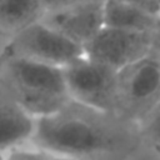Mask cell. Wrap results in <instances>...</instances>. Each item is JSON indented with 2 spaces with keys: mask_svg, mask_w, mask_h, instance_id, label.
<instances>
[{
  "mask_svg": "<svg viewBox=\"0 0 160 160\" xmlns=\"http://www.w3.org/2000/svg\"><path fill=\"white\" fill-rule=\"evenodd\" d=\"M44 14L42 0H0V35L9 38L41 20Z\"/></svg>",
  "mask_w": 160,
  "mask_h": 160,
  "instance_id": "cell-10",
  "label": "cell"
},
{
  "mask_svg": "<svg viewBox=\"0 0 160 160\" xmlns=\"http://www.w3.org/2000/svg\"><path fill=\"white\" fill-rule=\"evenodd\" d=\"M154 49L155 32L125 30L104 25L84 46V55L115 70H120L149 55Z\"/></svg>",
  "mask_w": 160,
  "mask_h": 160,
  "instance_id": "cell-6",
  "label": "cell"
},
{
  "mask_svg": "<svg viewBox=\"0 0 160 160\" xmlns=\"http://www.w3.org/2000/svg\"><path fill=\"white\" fill-rule=\"evenodd\" d=\"M119 1H125V2L138 5L140 8L146 9L148 11L160 16V1L159 0H119Z\"/></svg>",
  "mask_w": 160,
  "mask_h": 160,
  "instance_id": "cell-13",
  "label": "cell"
},
{
  "mask_svg": "<svg viewBox=\"0 0 160 160\" xmlns=\"http://www.w3.org/2000/svg\"><path fill=\"white\" fill-rule=\"evenodd\" d=\"M0 159H1V152H0Z\"/></svg>",
  "mask_w": 160,
  "mask_h": 160,
  "instance_id": "cell-17",
  "label": "cell"
},
{
  "mask_svg": "<svg viewBox=\"0 0 160 160\" xmlns=\"http://www.w3.org/2000/svg\"><path fill=\"white\" fill-rule=\"evenodd\" d=\"M156 51L160 52V18H159V22H158V28L155 30V49Z\"/></svg>",
  "mask_w": 160,
  "mask_h": 160,
  "instance_id": "cell-15",
  "label": "cell"
},
{
  "mask_svg": "<svg viewBox=\"0 0 160 160\" xmlns=\"http://www.w3.org/2000/svg\"><path fill=\"white\" fill-rule=\"evenodd\" d=\"M80 0H42V4L45 8V11H50V10L60 9V8H64L66 5H70Z\"/></svg>",
  "mask_w": 160,
  "mask_h": 160,
  "instance_id": "cell-14",
  "label": "cell"
},
{
  "mask_svg": "<svg viewBox=\"0 0 160 160\" xmlns=\"http://www.w3.org/2000/svg\"><path fill=\"white\" fill-rule=\"evenodd\" d=\"M0 160H48V152L31 144H25L1 152Z\"/></svg>",
  "mask_w": 160,
  "mask_h": 160,
  "instance_id": "cell-12",
  "label": "cell"
},
{
  "mask_svg": "<svg viewBox=\"0 0 160 160\" xmlns=\"http://www.w3.org/2000/svg\"><path fill=\"white\" fill-rule=\"evenodd\" d=\"M159 15L148 11L138 5L119 1L105 0L104 22L105 26L119 28L135 31L155 32L159 22Z\"/></svg>",
  "mask_w": 160,
  "mask_h": 160,
  "instance_id": "cell-9",
  "label": "cell"
},
{
  "mask_svg": "<svg viewBox=\"0 0 160 160\" xmlns=\"http://www.w3.org/2000/svg\"><path fill=\"white\" fill-rule=\"evenodd\" d=\"M138 126L142 142H148L160 150V101Z\"/></svg>",
  "mask_w": 160,
  "mask_h": 160,
  "instance_id": "cell-11",
  "label": "cell"
},
{
  "mask_svg": "<svg viewBox=\"0 0 160 160\" xmlns=\"http://www.w3.org/2000/svg\"><path fill=\"white\" fill-rule=\"evenodd\" d=\"M35 129L31 116L0 80V152L30 144Z\"/></svg>",
  "mask_w": 160,
  "mask_h": 160,
  "instance_id": "cell-8",
  "label": "cell"
},
{
  "mask_svg": "<svg viewBox=\"0 0 160 160\" xmlns=\"http://www.w3.org/2000/svg\"><path fill=\"white\" fill-rule=\"evenodd\" d=\"M0 80L35 119L58 111L71 100L62 68L0 52Z\"/></svg>",
  "mask_w": 160,
  "mask_h": 160,
  "instance_id": "cell-2",
  "label": "cell"
},
{
  "mask_svg": "<svg viewBox=\"0 0 160 160\" xmlns=\"http://www.w3.org/2000/svg\"><path fill=\"white\" fill-rule=\"evenodd\" d=\"M62 72L71 100L115 112L118 70L84 55L62 68Z\"/></svg>",
  "mask_w": 160,
  "mask_h": 160,
  "instance_id": "cell-5",
  "label": "cell"
},
{
  "mask_svg": "<svg viewBox=\"0 0 160 160\" xmlns=\"http://www.w3.org/2000/svg\"><path fill=\"white\" fill-rule=\"evenodd\" d=\"M48 160H79V159L69 158V156H62V155H55V154H49L48 152Z\"/></svg>",
  "mask_w": 160,
  "mask_h": 160,
  "instance_id": "cell-16",
  "label": "cell"
},
{
  "mask_svg": "<svg viewBox=\"0 0 160 160\" xmlns=\"http://www.w3.org/2000/svg\"><path fill=\"white\" fill-rule=\"evenodd\" d=\"M160 101V54L154 50L118 70L115 114L139 122Z\"/></svg>",
  "mask_w": 160,
  "mask_h": 160,
  "instance_id": "cell-3",
  "label": "cell"
},
{
  "mask_svg": "<svg viewBox=\"0 0 160 160\" xmlns=\"http://www.w3.org/2000/svg\"><path fill=\"white\" fill-rule=\"evenodd\" d=\"M104 8L105 0H80L45 11L41 21L84 48L105 25Z\"/></svg>",
  "mask_w": 160,
  "mask_h": 160,
  "instance_id": "cell-7",
  "label": "cell"
},
{
  "mask_svg": "<svg viewBox=\"0 0 160 160\" xmlns=\"http://www.w3.org/2000/svg\"><path fill=\"white\" fill-rule=\"evenodd\" d=\"M158 52H159V51H158ZM159 54H160V52H159Z\"/></svg>",
  "mask_w": 160,
  "mask_h": 160,
  "instance_id": "cell-18",
  "label": "cell"
},
{
  "mask_svg": "<svg viewBox=\"0 0 160 160\" xmlns=\"http://www.w3.org/2000/svg\"><path fill=\"white\" fill-rule=\"evenodd\" d=\"M0 52L65 68L84 56V48L39 20L6 38Z\"/></svg>",
  "mask_w": 160,
  "mask_h": 160,
  "instance_id": "cell-4",
  "label": "cell"
},
{
  "mask_svg": "<svg viewBox=\"0 0 160 160\" xmlns=\"http://www.w3.org/2000/svg\"><path fill=\"white\" fill-rule=\"evenodd\" d=\"M159 1H160V0H159Z\"/></svg>",
  "mask_w": 160,
  "mask_h": 160,
  "instance_id": "cell-19",
  "label": "cell"
},
{
  "mask_svg": "<svg viewBox=\"0 0 160 160\" xmlns=\"http://www.w3.org/2000/svg\"><path fill=\"white\" fill-rule=\"evenodd\" d=\"M141 142L135 122L74 100L50 115L36 118L30 140L49 154L79 160H126Z\"/></svg>",
  "mask_w": 160,
  "mask_h": 160,
  "instance_id": "cell-1",
  "label": "cell"
}]
</instances>
